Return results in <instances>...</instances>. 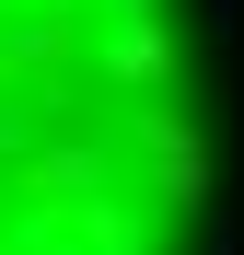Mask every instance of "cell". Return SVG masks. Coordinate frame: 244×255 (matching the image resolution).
<instances>
[{
	"label": "cell",
	"instance_id": "6da1fadb",
	"mask_svg": "<svg viewBox=\"0 0 244 255\" xmlns=\"http://www.w3.org/2000/svg\"><path fill=\"white\" fill-rule=\"evenodd\" d=\"M163 0H0V255H175L198 105Z\"/></svg>",
	"mask_w": 244,
	"mask_h": 255
}]
</instances>
